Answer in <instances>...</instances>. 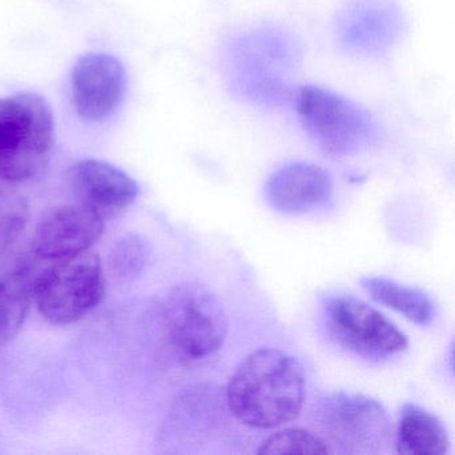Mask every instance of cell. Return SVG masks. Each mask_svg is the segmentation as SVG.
<instances>
[{"instance_id":"6da1fadb","label":"cell","mask_w":455,"mask_h":455,"mask_svg":"<svg viewBox=\"0 0 455 455\" xmlns=\"http://www.w3.org/2000/svg\"><path fill=\"white\" fill-rule=\"evenodd\" d=\"M228 409L247 427L268 430L299 417L306 399L302 363L279 348L244 356L226 388Z\"/></svg>"},{"instance_id":"7a4b0ae2","label":"cell","mask_w":455,"mask_h":455,"mask_svg":"<svg viewBox=\"0 0 455 455\" xmlns=\"http://www.w3.org/2000/svg\"><path fill=\"white\" fill-rule=\"evenodd\" d=\"M159 350L178 364L206 361L222 348L228 318L220 298L202 284L172 287L156 308Z\"/></svg>"},{"instance_id":"3957f363","label":"cell","mask_w":455,"mask_h":455,"mask_svg":"<svg viewBox=\"0 0 455 455\" xmlns=\"http://www.w3.org/2000/svg\"><path fill=\"white\" fill-rule=\"evenodd\" d=\"M55 124L41 95L0 98V183L20 186L41 177L52 158Z\"/></svg>"},{"instance_id":"277c9868","label":"cell","mask_w":455,"mask_h":455,"mask_svg":"<svg viewBox=\"0 0 455 455\" xmlns=\"http://www.w3.org/2000/svg\"><path fill=\"white\" fill-rule=\"evenodd\" d=\"M297 44L286 34L262 28L239 36L228 52V78L236 94L259 106H281L292 95Z\"/></svg>"},{"instance_id":"5b68a950","label":"cell","mask_w":455,"mask_h":455,"mask_svg":"<svg viewBox=\"0 0 455 455\" xmlns=\"http://www.w3.org/2000/svg\"><path fill=\"white\" fill-rule=\"evenodd\" d=\"M105 291L102 260L87 250L42 268L34 287V302L46 321L65 326L89 315L102 302Z\"/></svg>"},{"instance_id":"8992f818","label":"cell","mask_w":455,"mask_h":455,"mask_svg":"<svg viewBox=\"0 0 455 455\" xmlns=\"http://www.w3.org/2000/svg\"><path fill=\"white\" fill-rule=\"evenodd\" d=\"M303 130L323 153L348 156L377 134L374 119L353 100L316 86H303L294 94Z\"/></svg>"},{"instance_id":"52a82bcc","label":"cell","mask_w":455,"mask_h":455,"mask_svg":"<svg viewBox=\"0 0 455 455\" xmlns=\"http://www.w3.org/2000/svg\"><path fill=\"white\" fill-rule=\"evenodd\" d=\"M318 419L331 451L380 454L393 438V426L383 404L362 394L327 396L319 406Z\"/></svg>"},{"instance_id":"ba28073f","label":"cell","mask_w":455,"mask_h":455,"mask_svg":"<svg viewBox=\"0 0 455 455\" xmlns=\"http://www.w3.org/2000/svg\"><path fill=\"white\" fill-rule=\"evenodd\" d=\"M324 324L334 342L366 361H387L407 348L406 335L390 319L355 298L330 299Z\"/></svg>"},{"instance_id":"9c48e42d","label":"cell","mask_w":455,"mask_h":455,"mask_svg":"<svg viewBox=\"0 0 455 455\" xmlns=\"http://www.w3.org/2000/svg\"><path fill=\"white\" fill-rule=\"evenodd\" d=\"M74 108L81 118H108L121 106L126 92V71L121 60L105 52L79 58L71 71Z\"/></svg>"},{"instance_id":"30bf717a","label":"cell","mask_w":455,"mask_h":455,"mask_svg":"<svg viewBox=\"0 0 455 455\" xmlns=\"http://www.w3.org/2000/svg\"><path fill=\"white\" fill-rule=\"evenodd\" d=\"M105 230V220L82 204L47 210L34 231L31 250L42 260L63 259L92 250Z\"/></svg>"},{"instance_id":"8fae6325","label":"cell","mask_w":455,"mask_h":455,"mask_svg":"<svg viewBox=\"0 0 455 455\" xmlns=\"http://www.w3.org/2000/svg\"><path fill=\"white\" fill-rule=\"evenodd\" d=\"M403 17L393 0H356L337 20L340 46L353 54L379 57L398 41Z\"/></svg>"},{"instance_id":"7c38bea8","label":"cell","mask_w":455,"mask_h":455,"mask_svg":"<svg viewBox=\"0 0 455 455\" xmlns=\"http://www.w3.org/2000/svg\"><path fill=\"white\" fill-rule=\"evenodd\" d=\"M68 177L78 204L103 220L124 212L138 196L137 182L108 162L84 159L71 167Z\"/></svg>"},{"instance_id":"4fadbf2b","label":"cell","mask_w":455,"mask_h":455,"mask_svg":"<svg viewBox=\"0 0 455 455\" xmlns=\"http://www.w3.org/2000/svg\"><path fill=\"white\" fill-rule=\"evenodd\" d=\"M39 258L17 249L0 255V347L12 342L34 302Z\"/></svg>"},{"instance_id":"5bb4252c","label":"cell","mask_w":455,"mask_h":455,"mask_svg":"<svg viewBox=\"0 0 455 455\" xmlns=\"http://www.w3.org/2000/svg\"><path fill=\"white\" fill-rule=\"evenodd\" d=\"M331 180L322 167L291 162L276 170L266 183L268 204L284 214H305L321 206L331 194Z\"/></svg>"},{"instance_id":"9a60e30c","label":"cell","mask_w":455,"mask_h":455,"mask_svg":"<svg viewBox=\"0 0 455 455\" xmlns=\"http://www.w3.org/2000/svg\"><path fill=\"white\" fill-rule=\"evenodd\" d=\"M395 447L402 455H446L450 450L449 434L433 412L407 403L399 414Z\"/></svg>"},{"instance_id":"2e32d148","label":"cell","mask_w":455,"mask_h":455,"mask_svg":"<svg viewBox=\"0 0 455 455\" xmlns=\"http://www.w3.org/2000/svg\"><path fill=\"white\" fill-rule=\"evenodd\" d=\"M361 283L375 302L396 311L409 321L418 324L433 321V303L420 290L378 276L363 278Z\"/></svg>"},{"instance_id":"e0dca14e","label":"cell","mask_w":455,"mask_h":455,"mask_svg":"<svg viewBox=\"0 0 455 455\" xmlns=\"http://www.w3.org/2000/svg\"><path fill=\"white\" fill-rule=\"evenodd\" d=\"M17 188L0 183V255L17 249L30 220L28 199Z\"/></svg>"},{"instance_id":"ac0fdd59","label":"cell","mask_w":455,"mask_h":455,"mask_svg":"<svg viewBox=\"0 0 455 455\" xmlns=\"http://www.w3.org/2000/svg\"><path fill=\"white\" fill-rule=\"evenodd\" d=\"M150 260V247L140 235H126L114 244L108 258L110 271L116 281L137 278Z\"/></svg>"},{"instance_id":"d6986e66","label":"cell","mask_w":455,"mask_h":455,"mask_svg":"<svg viewBox=\"0 0 455 455\" xmlns=\"http://www.w3.org/2000/svg\"><path fill=\"white\" fill-rule=\"evenodd\" d=\"M259 454H330L329 443L305 428H284L260 444Z\"/></svg>"}]
</instances>
